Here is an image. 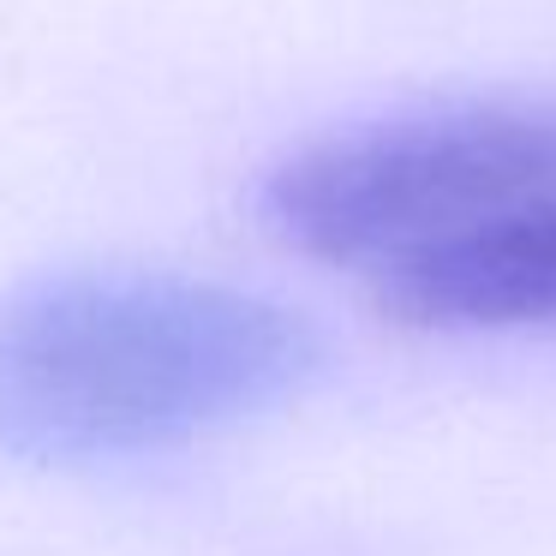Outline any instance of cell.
<instances>
[{
  "label": "cell",
  "instance_id": "obj_1",
  "mask_svg": "<svg viewBox=\"0 0 556 556\" xmlns=\"http://www.w3.org/2000/svg\"><path fill=\"white\" fill-rule=\"evenodd\" d=\"M317 371V329L269 293L180 269H49L0 293V455H168L300 401Z\"/></svg>",
  "mask_w": 556,
  "mask_h": 556
},
{
  "label": "cell",
  "instance_id": "obj_2",
  "mask_svg": "<svg viewBox=\"0 0 556 556\" xmlns=\"http://www.w3.org/2000/svg\"><path fill=\"white\" fill-rule=\"evenodd\" d=\"M544 204H556V97L383 114L312 138L264 174L269 228L371 288Z\"/></svg>",
  "mask_w": 556,
  "mask_h": 556
},
{
  "label": "cell",
  "instance_id": "obj_3",
  "mask_svg": "<svg viewBox=\"0 0 556 556\" xmlns=\"http://www.w3.org/2000/svg\"><path fill=\"white\" fill-rule=\"evenodd\" d=\"M377 300L419 329L556 324V204L395 269L377 281Z\"/></svg>",
  "mask_w": 556,
  "mask_h": 556
}]
</instances>
